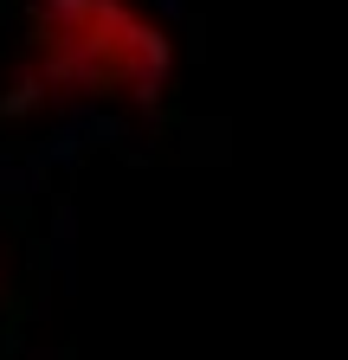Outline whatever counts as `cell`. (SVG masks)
<instances>
[{"instance_id":"1","label":"cell","mask_w":348,"mask_h":360,"mask_svg":"<svg viewBox=\"0 0 348 360\" xmlns=\"http://www.w3.org/2000/svg\"><path fill=\"white\" fill-rule=\"evenodd\" d=\"M181 71L174 26L149 0H20L7 103L20 116H149Z\"/></svg>"}]
</instances>
